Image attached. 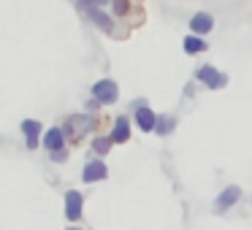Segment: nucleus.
I'll list each match as a JSON object with an SVG mask.
<instances>
[{
	"label": "nucleus",
	"mask_w": 252,
	"mask_h": 230,
	"mask_svg": "<svg viewBox=\"0 0 252 230\" xmlns=\"http://www.w3.org/2000/svg\"><path fill=\"white\" fill-rule=\"evenodd\" d=\"M93 98L100 100L103 106H111V103H117V98H120V87H117L114 79H100V82L93 84Z\"/></svg>",
	"instance_id": "20e7f679"
},
{
	"label": "nucleus",
	"mask_w": 252,
	"mask_h": 230,
	"mask_svg": "<svg viewBox=\"0 0 252 230\" xmlns=\"http://www.w3.org/2000/svg\"><path fill=\"white\" fill-rule=\"evenodd\" d=\"M49 157L55 160V163H65L68 154H65V149H60V152H49Z\"/></svg>",
	"instance_id": "a211bd4d"
},
{
	"label": "nucleus",
	"mask_w": 252,
	"mask_h": 230,
	"mask_svg": "<svg viewBox=\"0 0 252 230\" xmlns=\"http://www.w3.org/2000/svg\"><path fill=\"white\" fill-rule=\"evenodd\" d=\"M68 230H79V228H68Z\"/></svg>",
	"instance_id": "6ab92c4d"
},
{
	"label": "nucleus",
	"mask_w": 252,
	"mask_h": 230,
	"mask_svg": "<svg viewBox=\"0 0 252 230\" xmlns=\"http://www.w3.org/2000/svg\"><path fill=\"white\" fill-rule=\"evenodd\" d=\"M95 125H98V119H95L93 114H71L65 119V125H63V130H65V136H84V133L95 130Z\"/></svg>",
	"instance_id": "f257e3e1"
},
{
	"label": "nucleus",
	"mask_w": 252,
	"mask_h": 230,
	"mask_svg": "<svg viewBox=\"0 0 252 230\" xmlns=\"http://www.w3.org/2000/svg\"><path fill=\"white\" fill-rule=\"evenodd\" d=\"M109 176V168H106L103 160H90L84 165V173H82V181L84 184H93V181H103Z\"/></svg>",
	"instance_id": "6e6552de"
},
{
	"label": "nucleus",
	"mask_w": 252,
	"mask_h": 230,
	"mask_svg": "<svg viewBox=\"0 0 252 230\" xmlns=\"http://www.w3.org/2000/svg\"><path fill=\"white\" fill-rule=\"evenodd\" d=\"M76 6H79V11H87V8H93V6L106 8V6H111V0H76Z\"/></svg>",
	"instance_id": "f3484780"
},
{
	"label": "nucleus",
	"mask_w": 252,
	"mask_h": 230,
	"mask_svg": "<svg viewBox=\"0 0 252 230\" xmlns=\"http://www.w3.org/2000/svg\"><path fill=\"white\" fill-rule=\"evenodd\" d=\"M22 133H25L28 146L35 149V146H38V141H41V133H44V125H41L38 119H25L22 122Z\"/></svg>",
	"instance_id": "9b49d317"
},
{
	"label": "nucleus",
	"mask_w": 252,
	"mask_h": 230,
	"mask_svg": "<svg viewBox=\"0 0 252 230\" xmlns=\"http://www.w3.org/2000/svg\"><path fill=\"white\" fill-rule=\"evenodd\" d=\"M82 208H84V195L79 190H68L65 192V219H71V222L82 219Z\"/></svg>",
	"instance_id": "39448f33"
},
{
	"label": "nucleus",
	"mask_w": 252,
	"mask_h": 230,
	"mask_svg": "<svg viewBox=\"0 0 252 230\" xmlns=\"http://www.w3.org/2000/svg\"><path fill=\"white\" fill-rule=\"evenodd\" d=\"M190 33H195V35H209L214 30V17L209 11H195L190 17Z\"/></svg>",
	"instance_id": "423d86ee"
},
{
	"label": "nucleus",
	"mask_w": 252,
	"mask_h": 230,
	"mask_svg": "<svg viewBox=\"0 0 252 230\" xmlns=\"http://www.w3.org/2000/svg\"><path fill=\"white\" fill-rule=\"evenodd\" d=\"M195 82H201L206 89H222L228 84V76L217 71L214 65H198L195 68Z\"/></svg>",
	"instance_id": "f03ea898"
},
{
	"label": "nucleus",
	"mask_w": 252,
	"mask_h": 230,
	"mask_svg": "<svg viewBox=\"0 0 252 230\" xmlns=\"http://www.w3.org/2000/svg\"><path fill=\"white\" fill-rule=\"evenodd\" d=\"M176 130V116L171 114H160L158 116V127H155V133H160V136H168V133Z\"/></svg>",
	"instance_id": "4468645a"
},
{
	"label": "nucleus",
	"mask_w": 252,
	"mask_h": 230,
	"mask_svg": "<svg viewBox=\"0 0 252 230\" xmlns=\"http://www.w3.org/2000/svg\"><path fill=\"white\" fill-rule=\"evenodd\" d=\"M111 146H114V141H111V136H95V138H93V149H95L98 154H106Z\"/></svg>",
	"instance_id": "2eb2a0df"
},
{
	"label": "nucleus",
	"mask_w": 252,
	"mask_h": 230,
	"mask_svg": "<svg viewBox=\"0 0 252 230\" xmlns=\"http://www.w3.org/2000/svg\"><path fill=\"white\" fill-rule=\"evenodd\" d=\"M84 14H87V19H90V22H93L98 30H103V33L114 35V19H111V17H109V14H106L100 6H93V8H87Z\"/></svg>",
	"instance_id": "0eeeda50"
},
{
	"label": "nucleus",
	"mask_w": 252,
	"mask_h": 230,
	"mask_svg": "<svg viewBox=\"0 0 252 230\" xmlns=\"http://www.w3.org/2000/svg\"><path fill=\"white\" fill-rule=\"evenodd\" d=\"M239 198H241V187H236V184L225 187V190L217 195V201H214V211H217V214L228 211V208L233 206V203L239 201Z\"/></svg>",
	"instance_id": "1a4fd4ad"
},
{
	"label": "nucleus",
	"mask_w": 252,
	"mask_h": 230,
	"mask_svg": "<svg viewBox=\"0 0 252 230\" xmlns=\"http://www.w3.org/2000/svg\"><path fill=\"white\" fill-rule=\"evenodd\" d=\"M206 49H209V44H206V38H203V35H195V33H190L185 41H182V52H185V55H190V57H195V55H203Z\"/></svg>",
	"instance_id": "f8f14e48"
},
{
	"label": "nucleus",
	"mask_w": 252,
	"mask_h": 230,
	"mask_svg": "<svg viewBox=\"0 0 252 230\" xmlns=\"http://www.w3.org/2000/svg\"><path fill=\"white\" fill-rule=\"evenodd\" d=\"M130 0H111V11H114V17H127V14H130Z\"/></svg>",
	"instance_id": "dca6fc26"
},
{
	"label": "nucleus",
	"mask_w": 252,
	"mask_h": 230,
	"mask_svg": "<svg viewBox=\"0 0 252 230\" xmlns=\"http://www.w3.org/2000/svg\"><path fill=\"white\" fill-rule=\"evenodd\" d=\"M109 136H111L114 144H127L130 141V119H127V116H117L114 130H111Z\"/></svg>",
	"instance_id": "ddd939ff"
},
{
	"label": "nucleus",
	"mask_w": 252,
	"mask_h": 230,
	"mask_svg": "<svg viewBox=\"0 0 252 230\" xmlns=\"http://www.w3.org/2000/svg\"><path fill=\"white\" fill-rule=\"evenodd\" d=\"M44 146H46V152H60V149H65V130L63 127L44 130Z\"/></svg>",
	"instance_id": "9d476101"
},
{
	"label": "nucleus",
	"mask_w": 252,
	"mask_h": 230,
	"mask_svg": "<svg viewBox=\"0 0 252 230\" xmlns=\"http://www.w3.org/2000/svg\"><path fill=\"white\" fill-rule=\"evenodd\" d=\"M133 116H136L138 130H144V133H155V127H158V114H155V111L149 109L147 100H136V103H133Z\"/></svg>",
	"instance_id": "7ed1b4c3"
}]
</instances>
